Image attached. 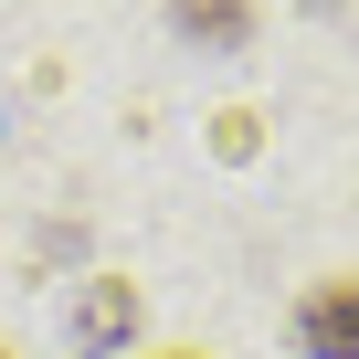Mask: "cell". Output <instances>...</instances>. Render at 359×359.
<instances>
[{
    "label": "cell",
    "instance_id": "6da1fadb",
    "mask_svg": "<svg viewBox=\"0 0 359 359\" xmlns=\"http://www.w3.org/2000/svg\"><path fill=\"white\" fill-rule=\"evenodd\" d=\"M285 338H296L306 359H359V275H317V285L296 296Z\"/></svg>",
    "mask_w": 359,
    "mask_h": 359
},
{
    "label": "cell",
    "instance_id": "7a4b0ae2",
    "mask_svg": "<svg viewBox=\"0 0 359 359\" xmlns=\"http://www.w3.org/2000/svg\"><path fill=\"white\" fill-rule=\"evenodd\" d=\"M127 327H137V296H127L116 275H95V285H85V306H74V338H85V348H116Z\"/></svg>",
    "mask_w": 359,
    "mask_h": 359
},
{
    "label": "cell",
    "instance_id": "3957f363",
    "mask_svg": "<svg viewBox=\"0 0 359 359\" xmlns=\"http://www.w3.org/2000/svg\"><path fill=\"white\" fill-rule=\"evenodd\" d=\"M169 32H191V43H243V32H254V0H169Z\"/></svg>",
    "mask_w": 359,
    "mask_h": 359
},
{
    "label": "cell",
    "instance_id": "277c9868",
    "mask_svg": "<svg viewBox=\"0 0 359 359\" xmlns=\"http://www.w3.org/2000/svg\"><path fill=\"white\" fill-rule=\"evenodd\" d=\"M158 359H201V348H158Z\"/></svg>",
    "mask_w": 359,
    "mask_h": 359
},
{
    "label": "cell",
    "instance_id": "5b68a950",
    "mask_svg": "<svg viewBox=\"0 0 359 359\" xmlns=\"http://www.w3.org/2000/svg\"><path fill=\"white\" fill-rule=\"evenodd\" d=\"M0 359H11V348H0Z\"/></svg>",
    "mask_w": 359,
    "mask_h": 359
}]
</instances>
